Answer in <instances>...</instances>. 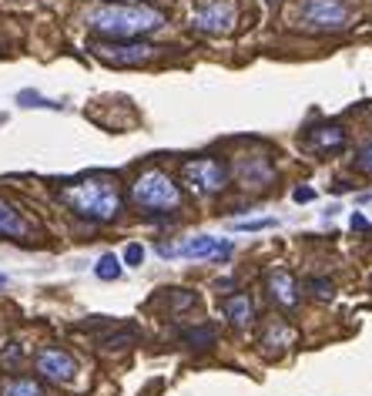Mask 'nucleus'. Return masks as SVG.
<instances>
[{
  "label": "nucleus",
  "instance_id": "b1692460",
  "mask_svg": "<svg viewBox=\"0 0 372 396\" xmlns=\"http://www.w3.org/2000/svg\"><path fill=\"white\" fill-rule=\"evenodd\" d=\"M17 356H21V346L14 343L7 353H3V356H0V363H3V366H14V363H17Z\"/></svg>",
  "mask_w": 372,
  "mask_h": 396
},
{
  "label": "nucleus",
  "instance_id": "f8f14e48",
  "mask_svg": "<svg viewBox=\"0 0 372 396\" xmlns=\"http://www.w3.org/2000/svg\"><path fill=\"white\" fill-rule=\"evenodd\" d=\"M238 175L245 185H265V182H272V165L262 155H251V158L238 161Z\"/></svg>",
  "mask_w": 372,
  "mask_h": 396
},
{
  "label": "nucleus",
  "instance_id": "9b49d317",
  "mask_svg": "<svg viewBox=\"0 0 372 396\" xmlns=\"http://www.w3.org/2000/svg\"><path fill=\"white\" fill-rule=\"evenodd\" d=\"M222 309H225V316H228V322H231V326H238V329H245L248 322L255 319V302L248 299L245 292L228 295V299L222 302Z\"/></svg>",
  "mask_w": 372,
  "mask_h": 396
},
{
  "label": "nucleus",
  "instance_id": "20e7f679",
  "mask_svg": "<svg viewBox=\"0 0 372 396\" xmlns=\"http://www.w3.org/2000/svg\"><path fill=\"white\" fill-rule=\"evenodd\" d=\"M352 14L346 0H302L296 10V24L305 30H346Z\"/></svg>",
  "mask_w": 372,
  "mask_h": 396
},
{
  "label": "nucleus",
  "instance_id": "4468645a",
  "mask_svg": "<svg viewBox=\"0 0 372 396\" xmlns=\"http://www.w3.org/2000/svg\"><path fill=\"white\" fill-rule=\"evenodd\" d=\"M309 148L316 152H329V148H342L346 145V132L335 128V125H322V128H312V134L305 138Z\"/></svg>",
  "mask_w": 372,
  "mask_h": 396
},
{
  "label": "nucleus",
  "instance_id": "ddd939ff",
  "mask_svg": "<svg viewBox=\"0 0 372 396\" xmlns=\"http://www.w3.org/2000/svg\"><path fill=\"white\" fill-rule=\"evenodd\" d=\"M24 236H27L24 215L14 209L10 202L0 198V238H24Z\"/></svg>",
  "mask_w": 372,
  "mask_h": 396
},
{
  "label": "nucleus",
  "instance_id": "a211bd4d",
  "mask_svg": "<svg viewBox=\"0 0 372 396\" xmlns=\"http://www.w3.org/2000/svg\"><path fill=\"white\" fill-rule=\"evenodd\" d=\"M17 101H21V107H61V105H54V101H48V98H41L37 91H21Z\"/></svg>",
  "mask_w": 372,
  "mask_h": 396
},
{
  "label": "nucleus",
  "instance_id": "4be33fe9",
  "mask_svg": "<svg viewBox=\"0 0 372 396\" xmlns=\"http://www.w3.org/2000/svg\"><path fill=\"white\" fill-rule=\"evenodd\" d=\"M312 289L319 299H332V282H325V279H312Z\"/></svg>",
  "mask_w": 372,
  "mask_h": 396
},
{
  "label": "nucleus",
  "instance_id": "2eb2a0df",
  "mask_svg": "<svg viewBox=\"0 0 372 396\" xmlns=\"http://www.w3.org/2000/svg\"><path fill=\"white\" fill-rule=\"evenodd\" d=\"M0 396H48L44 386L37 379H27V376H14V379H3Z\"/></svg>",
  "mask_w": 372,
  "mask_h": 396
},
{
  "label": "nucleus",
  "instance_id": "5701e85b",
  "mask_svg": "<svg viewBox=\"0 0 372 396\" xmlns=\"http://www.w3.org/2000/svg\"><path fill=\"white\" fill-rule=\"evenodd\" d=\"M292 198H296L298 205H302V202H312V198H316V188L302 185V188H296V191H292Z\"/></svg>",
  "mask_w": 372,
  "mask_h": 396
},
{
  "label": "nucleus",
  "instance_id": "f257e3e1",
  "mask_svg": "<svg viewBox=\"0 0 372 396\" xmlns=\"http://www.w3.org/2000/svg\"><path fill=\"white\" fill-rule=\"evenodd\" d=\"M84 24L104 41H134L165 24V14L145 3H94L84 14Z\"/></svg>",
  "mask_w": 372,
  "mask_h": 396
},
{
  "label": "nucleus",
  "instance_id": "412c9836",
  "mask_svg": "<svg viewBox=\"0 0 372 396\" xmlns=\"http://www.w3.org/2000/svg\"><path fill=\"white\" fill-rule=\"evenodd\" d=\"M275 218H255V222H235L238 232H258V229H272Z\"/></svg>",
  "mask_w": 372,
  "mask_h": 396
},
{
  "label": "nucleus",
  "instance_id": "f3484780",
  "mask_svg": "<svg viewBox=\"0 0 372 396\" xmlns=\"http://www.w3.org/2000/svg\"><path fill=\"white\" fill-rule=\"evenodd\" d=\"M185 340H188V346H195V349H205V346L215 343V326H198V329L185 333Z\"/></svg>",
  "mask_w": 372,
  "mask_h": 396
},
{
  "label": "nucleus",
  "instance_id": "39448f33",
  "mask_svg": "<svg viewBox=\"0 0 372 396\" xmlns=\"http://www.w3.org/2000/svg\"><path fill=\"white\" fill-rule=\"evenodd\" d=\"M91 54L111 67H138L154 57V48L145 41H91Z\"/></svg>",
  "mask_w": 372,
  "mask_h": 396
},
{
  "label": "nucleus",
  "instance_id": "f03ea898",
  "mask_svg": "<svg viewBox=\"0 0 372 396\" xmlns=\"http://www.w3.org/2000/svg\"><path fill=\"white\" fill-rule=\"evenodd\" d=\"M57 195L74 215L87 218V222H98V225H107L121 215V191H118V182L111 175H87L81 182L64 185Z\"/></svg>",
  "mask_w": 372,
  "mask_h": 396
},
{
  "label": "nucleus",
  "instance_id": "6e6552de",
  "mask_svg": "<svg viewBox=\"0 0 372 396\" xmlns=\"http://www.w3.org/2000/svg\"><path fill=\"white\" fill-rule=\"evenodd\" d=\"M34 363H37V373L50 383H71L77 376V359L61 346H44Z\"/></svg>",
  "mask_w": 372,
  "mask_h": 396
},
{
  "label": "nucleus",
  "instance_id": "a878e982",
  "mask_svg": "<svg viewBox=\"0 0 372 396\" xmlns=\"http://www.w3.org/2000/svg\"><path fill=\"white\" fill-rule=\"evenodd\" d=\"M3 286H7V275H3V272H0V289H3Z\"/></svg>",
  "mask_w": 372,
  "mask_h": 396
},
{
  "label": "nucleus",
  "instance_id": "1a4fd4ad",
  "mask_svg": "<svg viewBox=\"0 0 372 396\" xmlns=\"http://www.w3.org/2000/svg\"><path fill=\"white\" fill-rule=\"evenodd\" d=\"M174 256H185V259H225L231 256V242H218L211 236H195L181 245H174Z\"/></svg>",
  "mask_w": 372,
  "mask_h": 396
},
{
  "label": "nucleus",
  "instance_id": "393cba45",
  "mask_svg": "<svg viewBox=\"0 0 372 396\" xmlns=\"http://www.w3.org/2000/svg\"><path fill=\"white\" fill-rule=\"evenodd\" d=\"M352 229H359V232H369V222H366V218L355 211V215H352Z\"/></svg>",
  "mask_w": 372,
  "mask_h": 396
},
{
  "label": "nucleus",
  "instance_id": "aec40b11",
  "mask_svg": "<svg viewBox=\"0 0 372 396\" xmlns=\"http://www.w3.org/2000/svg\"><path fill=\"white\" fill-rule=\"evenodd\" d=\"M355 168H359L362 175H372V141L359 148V155H355Z\"/></svg>",
  "mask_w": 372,
  "mask_h": 396
},
{
  "label": "nucleus",
  "instance_id": "9d476101",
  "mask_svg": "<svg viewBox=\"0 0 372 396\" xmlns=\"http://www.w3.org/2000/svg\"><path fill=\"white\" fill-rule=\"evenodd\" d=\"M269 292H272V299L278 306H285V309H296L298 306V282L292 272H285V269H275L269 272Z\"/></svg>",
  "mask_w": 372,
  "mask_h": 396
},
{
  "label": "nucleus",
  "instance_id": "6ab92c4d",
  "mask_svg": "<svg viewBox=\"0 0 372 396\" xmlns=\"http://www.w3.org/2000/svg\"><path fill=\"white\" fill-rule=\"evenodd\" d=\"M124 262H127V265H134V269H138V265L145 262V249H141L138 242H127V245H124Z\"/></svg>",
  "mask_w": 372,
  "mask_h": 396
},
{
  "label": "nucleus",
  "instance_id": "423d86ee",
  "mask_svg": "<svg viewBox=\"0 0 372 396\" xmlns=\"http://www.w3.org/2000/svg\"><path fill=\"white\" fill-rule=\"evenodd\" d=\"M181 175L195 195H215L228 185V168L218 158H192L181 165Z\"/></svg>",
  "mask_w": 372,
  "mask_h": 396
},
{
  "label": "nucleus",
  "instance_id": "7ed1b4c3",
  "mask_svg": "<svg viewBox=\"0 0 372 396\" xmlns=\"http://www.w3.org/2000/svg\"><path fill=\"white\" fill-rule=\"evenodd\" d=\"M131 202H134V209L148 211V215H168V211L181 209L185 195H181L178 182H174L168 171L148 168V171H141V175L134 178V185H131Z\"/></svg>",
  "mask_w": 372,
  "mask_h": 396
},
{
  "label": "nucleus",
  "instance_id": "0eeeda50",
  "mask_svg": "<svg viewBox=\"0 0 372 396\" xmlns=\"http://www.w3.org/2000/svg\"><path fill=\"white\" fill-rule=\"evenodd\" d=\"M192 27L201 34H235L238 27V3L235 0H208L192 14Z\"/></svg>",
  "mask_w": 372,
  "mask_h": 396
},
{
  "label": "nucleus",
  "instance_id": "dca6fc26",
  "mask_svg": "<svg viewBox=\"0 0 372 396\" xmlns=\"http://www.w3.org/2000/svg\"><path fill=\"white\" fill-rule=\"evenodd\" d=\"M94 275L104 282H114V279H121V262L114 256H101L98 265H94Z\"/></svg>",
  "mask_w": 372,
  "mask_h": 396
}]
</instances>
